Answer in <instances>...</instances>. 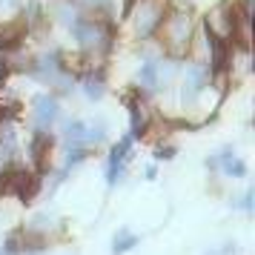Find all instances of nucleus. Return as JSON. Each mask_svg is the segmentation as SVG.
I'll return each instance as SVG.
<instances>
[{"label": "nucleus", "instance_id": "nucleus-1", "mask_svg": "<svg viewBox=\"0 0 255 255\" xmlns=\"http://www.w3.org/2000/svg\"><path fill=\"white\" fill-rule=\"evenodd\" d=\"M163 43L172 55H184L192 43V17L186 12H175L163 20Z\"/></svg>", "mask_w": 255, "mask_h": 255}, {"label": "nucleus", "instance_id": "nucleus-2", "mask_svg": "<svg viewBox=\"0 0 255 255\" xmlns=\"http://www.w3.org/2000/svg\"><path fill=\"white\" fill-rule=\"evenodd\" d=\"M161 17H163L161 3H155V0H140L138 6H135V12H132V29H135V35L149 37L152 32L161 26Z\"/></svg>", "mask_w": 255, "mask_h": 255}, {"label": "nucleus", "instance_id": "nucleus-3", "mask_svg": "<svg viewBox=\"0 0 255 255\" xmlns=\"http://www.w3.org/2000/svg\"><path fill=\"white\" fill-rule=\"evenodd\" d=\"M232 29H235V14H232V9L227 3L215 6V9L207 14V35L212 37V40H218V43L221 40H230Z\"/></svg>", "mask_w": 255, "mask_h": 255}, {"label": "nucleus", "instance_id": "nucleus-4", "mask_svg": "<svg viewBox=\"0 0 255 255\" xmlns=\"http://www.w3.org/2000/svg\"><path fill=\"white\" fill-rule=\"evenodd\" d=\"M75 35H78V40H81V46L86 49V52H101V49H106V43H109L106 29L101 23H95V20L78 23L75 26Z\"/></svg>", "mask_w": 255, "mask_h": 255}, {"label": "nucleus", "instance_id": "nucleus-5", "mask_svg": "<svg viewBox=\"0 0 255 255\" xmlns=\"http://www.w3.org/2000/svg\"><path fill=\"white\" fill-rule=\"evenodd\" d=\"M55 121H58V101L49 95H37L32 104V124L37 129H49Z\"/></svg>", "mask_w": 255, "mask_h": 255}, {"label": "nucleus", "instance_id": "nucleus-6", "mask_svg": "<svg viewBox=\"0 0 255 255\" xmlns=\"http://www.w3.org/2000/svg\"><path fill=\"white\" fill-rule=\"evenodd\" d=\"M129 149H132V135L121 138V143H118L115 149H112V155H109V163H106V181H109L112 186H115L118 181H121V175H124V163H127Z\"/></svg>", "mask_w": 255, "mask_h": 255}, {"label": "nucleus", "instance_id": "nucleus-7", "mask_svg": "<svg viewBox=\"0 0 255 255\" xmlns=\"http://www.w3.org/2000/svg\"><path fill=\"white\" fill-rule=\"evenodd\" d=\"M207 83H209V69L201 66V63H192V66L186 69V83H184V101L186 104H192L198 98V92H201Z\"/></svg>", "mask_w": 255, "mask_h": 255}, {"label": "nucleus", "instance_id": "nucleus-8", "mask_svg": "<svg viewBox=\"0 0 255 255\" xmlns=\"http://www.w3.org/2000/svg\"><path fill=\"white\" fill-rule=\"evenodd\" d=\"M207 166H212V169H221L224 175H232V178H244V175H247V166H244V161L238 158V155H232L230 149H224L218 158H209Z\"/></svg>", "mask_w": 255, "mask_h": 255}, {"label": "nucleus", "instance_id": "nucleus-9", "mask_svg": "<svg viewBox=\"0 0 255 255\" xmlns=\"http://www.w3.org/2000/svg\"><path fill=\"white\" fill-rule=\"evenodd\" d=\"M58 227H60V218L49 215V212H37V215H32V218H29V224H26L23 232L37 235V238H46V241H49V232L58 230Z\"/></svg>", "mask_w": 255, "mask_h": 255}, {"label": "nucleus", "instance_id": "nucleus-10", "mask_svg": "<svg viewBox=\"0 0 255 255\" xmlns=\"http://www.w3.org/2000/svg\"><path fill=\"white\" fill-rule=\"evenodd\" d=\"M49 149H52V138H49L46 132H40V135H35V138H32V146H29V155H32V161L37 163V169H40V172L46 169Z\"/></svg>", "mask_w": 255, "mask_h": 255}, {"label": "nucleus", "instance_id": "nucleus-11", "mask_svg": "<svg viewBox=\"0 0 255 255\" xmlns=\"http://www.w3.org/2000/svg\"><path fill=\"white\" fill-rule=\"evenodd\" d=\"M132 135H143L149 127V106L143 101H132Z\"/></svg>", "mask_w": 255, "mask_h": 255}, {"label": "nucleus", "instance_id": "nucleus-12", "mask_svg": "<svg viewBox=\"0 0 255 255\" xmlns=\"http://www.w3.org/2000/svg\"><path fill=\"white\" fill-rule=\"evenodd\" d=\"M138 235L135 232H129V230H118V235L112 238V253L115 255H124V253H129V250H135L138 247Z\"/></svg>", "mask_w": 255, "mask_h": 255}, {"label": "nucleus", "instance_id": "nucleus-13", "mask_svg": "<svg viewBox=\"0 0 255 255\" xmlns=\"http://www.w3.org/2000/svg\"><path fill=\"white\" fill-rule=\"evenodd\" d=\"M66 143H69L72 149H83L86 146V127H83V121L66 124Z\"/></svg>", "mask_w": 255, "mask_h": 255}, {"label": "nucleus", "instance_id": "nucleus-14", "mask_svg": "<svg viewBox=\"0 0 255 255\" xmlns=\"http://www.w3.org/2000/svg\"><path fill=\"white\" fill-rule=\"evenodd\" d=\"M138 83L143 89H158V63H143L138 72Z\"/></svg>", "mask_w": 255, "mask_h": 255}, {"label": "nucleus", "instance_id": "nucleus-15", "mask_svg": "<svg viewBox=\"0 0 255 255\" xmlns=\"http://www.w3.org/2000/svg\"><path fill=\"white\" fill-rule=\"evenodd\" d=\"M83 92H86V98H92V101H101L106 92L104 81L98 78V75H86V81H83Z\"/></svg>", "mask_w": 255, "mask_h": 255}, {"label": "nucleus", "instance_id": "nucleus-16", "mask_svg": "<svg viewBox=\"0 0 255 255\" xmlns=\"http://www.w3.org/2000/svg\"><path fill=\"white\" fill-rule=\"evenodd\" d=\"M86 127V146H92V143H101L106 135V124L104 121H89V124H83Z\"/></svg>", "mask_w": 255, "mask_h": 255}, {"label": "nucleus", "instance_id": "nucleus-17", "mask_svg": "<svg viewBox=\"0 0 255 255\" xmlns=\"http://www.w3.org/2000/svg\"><path fill=\"white\" fill-rule=\"evenodd\" d=\"M20 32H23V23H12V26H6V29L0 32V43H14V40L20 37Z\"/></svg>", "mask_w": 255, "mask_h": 255}, {"label": "nucleus", "instance_id": "nucleus-18", "mask_svg": "<svg viewBox=\"0 0 255 255\" xmlns=\"http://www.w3.org/2000/svg\"><path fill=\"white\" fill-rule=\"evenodd\" d=\"M55 14H58V20H60V23H66V26L75 23V12H72L69 6H58V9H55Z\"/></svg>", "mask_w": 255, "mask_h": 255}, {"label": "nucleus", "instance_id": "nucleus-19", "mask_svg": "<svg viewBox=\"0 0 255 255\" xmlns=\"http://www.w3.org/2000/svg\"><path fill=\"white\" fill-rule=\"evenodd\" d=\"M86 3V9L89 12H95V14H101V12H106L109 9V0H83Z\"/></svg>", "mask_w": 255, "mask_h": 255}, {"label": "nucleus", "instance_id": "nucleus-20", "mask_svg": "<svg viewBox=\"0 0 255 255\" xmlns=\"http://www.w3.org/2000/svg\"><path fill=\"white\" fill-rule=\"evenodd\" d=\"M253 204H255V195H253V189H247V192L241 195V201H238V207L250 215V212H253Z\"/></svg>", "mask_w": 255, "mask_h": 255}, {"label": "nucleus", "instance_id": "nucleus-21", "mask_svg": "<svg viewBox=\"0 0 255 255\" xmlns=\"http://www.w3.org/2000/svg\"><path fill=\"white\" fill-rule=\"evenodd\" d=\"M3 78H6V63L0 60V81H3Z\"/></svg>", "mask_w": 255, "mask_h": 255}, {"label": "nucleus", "instance_id": "nucleus-22", "mask_svg": "<svg viewBox=\"0 0 255 255\" xmlns=\"http://www.w3.org/2000/svg\"><path fill=\"white\" fill-rule=\"evenodd\" d=\"M0 195H3V178H0Z\"/></svg>", "mask_w": 255, "mask_h": 255}, {"label": "nucleus", "instance_id": "nucleus-23", "mask_svg": "<svg viewBox=\"0 0 255 255\" xmlns=\"http://www.w3.org/2000/svg\"><path fill=\"white\" fill-rule=\"evenodd\" d=\"M0 255H9V253H6V250H0Z\"/></svg>", "mask_w": 255, "mask_h": 255}, {"label": "nucleus", "instance_id": "nucleus-24", "mask_svg": "<svg viewBox=\"0 0 255 255\" xmlns=\"http://www.w3.org/2000/svg\"><path fill=\"white\" fill-rule=\"evenodd\" d=\"M69 255H75V253H69Z\"/></svg>", "mask_w": 255, "mask_h": 255}, {"label": "nucleus", "instance_id": "nucleus-25", "mask_svg": "<svg viewBox=\"0 0 255 255\" xmlns=\"http://www.w3.org/2000/svg\"><path fill=\"white\" fill-rule=\"evenodd\" d=\"M0 3H3V0H0Z\"/></svg>", "mask_w": 255, "mask_h": 255}]
</instances>
